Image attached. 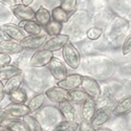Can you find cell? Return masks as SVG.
Wrapping results in <instances>:
<instances>
[{"instance_id":"1","label":"cell","mask_w":131,"mask_h":131,"mask_svg":"<svg viewBox=\"0 0 131 131\" xmlns=\"http://www.w3.org/2000/svg\"><path fill=\"white\" fill-rule=\"evenodd\" d=\"M62 54L65 63L72 69H77L81 63V56L79 50L70 41H68L62 48Z\"/></svg>"},{"instance_id":"2","label":"cell","mask_w":131,"mask_h":131,"mask_svg":"<svg viewBox=\"0 0 131 131\" xmlns=\"http://www.w3.org/2000/svg\"><path fill=\"white\" fill-rule=\"evenodd\" d=\"M46 41H47V35L40 34V35L26 36L20 42V44L25 50H36L43 47Z\"/></svg>"},{"instance_id":"3","label":"cell","mask_w":131,"mask_h":131,"mask_svg":"<svg viewBox=\"0 0 131 131\" xmlns=\"http://www.w3.org/2000/svg\"><path fill=\"white\" fill-rule=\"evenodd\" d=\"M81 86L83 90L87 93L89 97L95 100V99H99L101 96V87L100 84L97 83L94 79H92L91 77H87V75H83L82 78V83Z\"/></svg>"},{"instance_id":"4","label":"cell","mask_w":131,"mask_h":131,"mask_svg":"<svg viewBox=\"0 0 131 131\" xmlns=\"http://www.w3.org/2000/svg\"><path fill=\"white\" fill-rule=\"evenodd\" d=\"M52 58H53V54L51 51L46 50V49H41V50L36 51L31 56L29 60V65L35 68L44 67V66H47V64L50 62Z\"/></svg>"},{"instance_id":"5","label":"cell","mask_w":131,"mask_h":131,"mask_svg":"<svg viewBox=\"0 0 131 131\" xmlns=\"http://www.w3.org/2000/svg\"><path fill=\"white\" fill-rule=\"evenodd\" d=\"M0 30L1 32H3V35L6 36L8 39L14 40L16 42H21L26 36L25 32L21 29L18 25L12 24V23H5L0 26Z\"/></svg>"},{"instance_id":"6","label":"cell","mask_w":131,"mask_h":131,"mask_svg":"<svg viewBox=\"0 0 131 131\" xmlns=\"http://www.w3.org/2000/svg\"><path fill=\"white\" fill-rule=\"evenodd\" d=\"M3 110L6 112L8 117H12V118L24 117L25 115H28L30 113L28 106L25 104H20V103H10L3 108Z\"/></svg>"},{"instance_id":"7","label":"cell","mask_w":131,"mask_h":131,"mask_svg":"<svg viewBox=\"0 0 131 131\" xmlns=\"http://www.w3.org/2000/svg\"><path fill=\"white\" fill-rule=\"evenodd\" d=\"M47 68H48L50 74L57 81L63 80L67 75V69L65 67V65L56 57H53L50 60V62L47 64Z\"/></svg>"},{"instance_id":"8","label":"cell","mask_w":131,"mask_h":131,"mask_svg":"<svg viewBox=\"0 0 131 131\" xmlns=\"http://www.w3.org/2000/svg\"><path fill=\"white\" fill-rule=\"evenodd\" d=\"M69 41V37L67 35H57V36H52L47 41L45 42V44L43 45V49L49 50L51 52L53 51H58L64 47V45Z\"/></svg>"},{"instance_id":"9","label":"cell","mask_w":131,"mask_h":131,"mask_svg":"<svg viewBox=\"0 0 131 131\" xmlns=\"http://www.w3.org/2000/svg\"><path fill=\"white\" fill-rule=\"evenodd\" d=\"M10 9H12L14 16L17 19H19L20 21H26V20H34L35 19L36 12L34 10V8H31L30 6L24 5L22 3H17Z\"/></svg>"},{"instance_id":"10","label":"cell","mask_w":131,"mask_h":131,"mask_svg":"<svg viewBox=\"0 0 131 131\" xmlns=\"http://www.w3.org/2000/svg\"><path fill=\"white\" fill-rule=\"evenodd\" d=\"M82 78H83V75L78 74V73L67 74L63 80L58 81V85L57 86H59V87H61V88L69 91V90L75 89V88H78V87L81 86Z\"/></svg>"},{"instance_id":"11","label":"cell","mask_w":131,"mask_h":131,"mask_svg":"<svg viewBox=\"0 0 131 131\" xmlns=\"http://www.w3.org/2000/svg\"><path fill=\"white\" fill-rule=\"evenodd\" d=\"M45 95L48 100L53 103H61L63 101H68V91L59 86H53L48 88L45 92Z\"/></svg>"},{"instance_id":"12","label":"cell","mask_w":131,"mask_h":131,"mask_svg":"<svg viewBox=\"0 0 131 131\" xmlns=\"http://www.w3.org/2000/svg\"><path fill=\"white\" fill-rule=\"evenodd\" d=\"M111 110L108 107H103L100 110L95 111L92 119H91V125L94 127V129H99L101 128L104 124H106L111 117Z\"/></svg>"},{"instance_id":"13","label":"cell","mask_w":131,"mask_h":131,"mask_svg":"<svg viewBox=\"0 0 131 131\" xmlns=\"http://www.w3.org/2000/svg\"><path fill=\"white\" fill-rule=\"evenodd\" d=\"M23 50H24L23 47L21 46V44L19 42H16V41L10 40V39L0 41V51L1 52H5L10 56V54L21 53Z\"/></svg>"},{"instance_id":"14","label":"cell","mask_w":131,"mask_h":131,"mask_svg":"<svg viewBox=\"0 0 131 131\" xmlns=\"http://www.w3.org/2000/svg\"><path fill=\"white\" fill-rule=\"evenodd\" d=\"M96 111V103L93 99L88 97L85 102L82 103V108H81V116L83 121L91 122V119Z\"/></svg>"},{"instance_id":"15","label":"cell","mask_w":131,"mask_h":131,"mask_svg":"<svg viewBox=\"0 0 131 131\" xmlns=\"http://www.w3.org/2000/svg\"><path fill=\"white\" fill-rule=\"evenodd\" d=\"M130 111H131V95H128L117 102V104L111 110V113L114 116H122V115H126Z\"/></svg>"},{"instance_id":"16","label":"cell","mask_w":131,"mask_h":131,"mask_svg":"<svg viewBox=\"0 0 131 131\" xmlns=\"http://www.w3.org/2000/svg\"><path fill=\"white\" fill-rule=\"evenodd\" d=\"M23 81H24V74H23V72L18 73L16 75H14V77L9 78L8 80H6V82L4 83L5 94H9L10 92H13L16 89L20 88L21 84L23 83Z\"/></svg>"},{"instance_id":"17","label":"cell","mask_w":131,"mask_h":131,"mask_svg":"<svg viewBox=\"0 0 131 131\" xmlns=\"http://www.w3.org/2000/svg\"><path fill=\"white\" fill-rule=\"evenodd\" d=\"M18 26L22 29L23 31H25L26 34H28L29 36L42 34V27L36 22L35 20L20 21V23H19Z\"/></svg>"},{"instance_id":"18","label":"cell","mask_w":131,"mask_h":131,"mask_svg":"<svg viewBox=\"0 0 131 131\" xmlns=\"http://www.w3.org/2000/svg\"><path fill=\"white\" fill-rule=\"evenodd\" d=\"M59 111L66 121H75V110L69 101L59 103Z\"/></svg>"},{"instance_id":"19","label":"cell","mask_w":131,"mask_h":131,"mask_svg":"<svg viewBox=\"0 0 131 131\" xmlns=\"http://www.w3.org/2000/svg\"><path fill=\"white\" fill-rule=\"evenodd\" d=\"M1 124L3 126H5L9 131H28L25 123L23 121H20L19 118L8 117L5 121H3Z\"/></svg>"},{"instance_id":"20","label":"cell","mask_w":131,"mask_h":131,"mask_svg":"<svg viewBox=\"0 0 131 131\" xmlns=\"http://www.w3.org/2000/svg\"><path fill=\"white\" fill-rule=\"evenodd\" d=\"M51 20V14L50 12L45 8V7H39L38 10L35 14V21L41 26V27H45V25Z\"/></svg>"},{"instance_id":"21","label":"cell","mask_w":131,"mask_h":131,"mask_svg":"<svg viewBox=\"0 0 131 131\" xmlns=\"http://www.w3.org/2000/svg\"><path fill=\"white\" fill-rule=\"evenodd\" d=\"M45 100H46V95L45 93H38L36 95H34L31 97V99L29 100L28 102V108L30 110V113L31 112H36L38 111L40 108H42V106L44 105L45 103Z\"/></svg>"},{"instance_id":"22","label":"cell","mask_w":131,"mask_h":131,"mask_svg":"<svg viewBox=\"0 0 131 131\" xmlns=\"http://www.w3.org/2000/svg\"><path fill=\"white\" fill-rule=\"evenodd\" d=\"M22 70H21L19 67L15 66V65H5V66L0 67V80L3 81V80H8L9 78L14 77V75L21 73Z\"/></svg>"},{"instance_id":"23","label":"cell","mask_w":131,"mask_h":131,"mask_svg":"<svg viewBox=\"0 0 131 131\" xmlns=\"http://www.w3.org/2000/svg\"><path fill=\"white\" fill-rule=\"evenodd\" d=\"M88 97L89 96L87 95V93L83 89L75 88V89H72V90L68 91V101L72 102V103H75V104L83 103L88 99Z\"/></svg>"},{"instance_id":"24","label":"cell","mask_w":131,"mask_h":131,"mask_svg":"<svg viewBox=\"0 0 131 131\" xmlns=\"http://www.w3.org/2000/svg\"><path fill=\"white\" fill-rule=\"evenodd\" d=\"M51 19L57 21V22H60V23H66L67 21L69 20L71 14H68L67 12H65L64 9H62L60 6H57L54 7L52 10H51Z\"/></svg>"},{"instance_id":"25","label":"cell","mask_w":131,"mask_h":131,"mask_svg":"<svg viewBox=\"0 0 131 131\" xmlns=\"http://www.w3.org/2000/svg\"><path fill=\"white\" fill-rule=\"evenodd\" d=\"M112 30L115 34H123V31L127 30L128 27H129V22L127 20L123 19V18H119V17H116L114 18V20L112 21Z\"/></svg>"},{"instance_id":"26","label":"cell","mask_w":131,"mask_h":131,"mask_svg":"<svg viewBox=\"0 0 131 131\" xmlns=\"http://www.w3.org/2000/svg\"><path fill=\"white\" fill-rule=\"evenodd\" d=\"M23 122L25 123L28 131H43V128H42V125L40 124V122L36 117L30 116L29 114L25 115L23 117Z\"/></svg>"},{"instance_id":"27","label":"cell","mask_w":131,"mask_h":131,"mask_svg":"<svg viewBox=\"0 0 131 131\" xmlns=\"http://www.w3.org/2000/svg\"><path fill=\"white\" fill-rule=\"evenodd\" d=\"M44 28H45V31L47 32V35L52 37V36H57V35L61 34L62 28H63V24L51 19L49 22L45 25Z\"/></svg>"},{"instance_id":"28","label":"cell","mask_w":131,"mask_h":131,"mask_svg":"<svg viewBox=\"0 0 131 131\" xmlns=\"http://www.w3.org/2000/svg\"><path fill=\"white\" fill-rule=\"evenodd\" d=\"M10 101H12V103H20V104H24L25 101L27 100V94L25 92V90L23 88H18L16 89L15 91L10 92L8 94Z\"/></svg>"},{"instance_id":"29","label":"cell","mask_w":131,"mask_h":131,"mask_svg":"<svg viewBox=\"0 0 131 131\" xmlns=\"http://www.w3.org/2000/svg\"><path fill=\"white\" fill-rule=\"evenodd\" d=\"M79 128V123L77 121H62L56 127L53 128V131H75Z\"/></svg>"},{"instance_id":"30","label":"cell","mask_w":131,"mask_h":131,"mask_svg":"<svg viewBox=\"0 0 131 131\" xmlns=\"http://www.w3.org/2000/svg\"><path fill=\"white\" fill-rule=\"evenodd\" d=\"M78 0H61L60 1V7L64 9L68 14H73V12L77 8Z\"/></svg>"},{"instance_id":"31","label":"cell","mask_w":131,"mask_h":131,"mask_svg":"<svg viewBox=\"0 0 131 131\" xmlns=\"http://www.w3.org/2000/svg\"><path fill=\"white\" fill-rule=\"evenodd\" d=\"M102 34H103V30L100 27H97V26L90 27L86 32L87 37H88V39H90V40H97L102 36Z\"/></svg>"},{"instance_id":"32","label":"cell","mask_w":131,"mask_h":131,"mask_svg":"<svg viewBox=\"0 0 131 131\" xmlns=\"http://www.w3.org/2000/svg\"><path fill=\"white\" fill-rule=\"evenodd\" d=\"M80 131H96L94 129V127L91 125L90 122H87V121H82L79 124V128Z\"/></svg>"},{"instance_id":"33","label":"cell","mask_w":131,"mask_h":131,"mask_svg":"<svg viewBox=\"0 0 131 131\" xmlns=\"http://www.w3.org/2000/svg\"><path fill=\"white\" fill-rule=\"evenodd\" d=\"M122 52L123 54H128L131 52V36H129L123 43V46H122Z\"/></svg>"},{"instance_id":"34","label":"cell","mask_w":131,"mask_h":131,"mask_svg":"<svg viewBox=\"0 0 131 131\" xmlns=\"http://www.w3.org/2000/svg\"><path fill=\"white\" fill-rule=\"evenodd\" d=\"M10 61H12V58H10L9 54L0 51V67L8 65L10 63Z\"/></svg>"},{"instance_id":"35","label":"cell","mask_w":131,"mask_h":131,"mask_svg":"<svg viewBox=\"0 0 131 131\" xmlns=\"http://www.w3.org/2000/svg\"><path fill=\"white\" fill-rule=\"evenodd\" d=\"M0 3L3 4L6 7H9V8H12L15 4H17V2L15 0H0Z\"/></svg>"},{"instance_id":"36","label":"cell","mask_w":131,"mask_h":131,"mask_svg":"<svg viewBox=\"0 0 131 131\" xmlns=\"http://www.w3.org/2000/svg\"><path fill=\"white\" fill-rule=\"evenodd\" d=\"M5 96V91H4V84L2 83V81L0 80V102H2V100Z\"/></svg>"},{"instance_id":"37","label":"cell","mask_w":131,"mask_h":131,"mask_svg":"<svg viewBox=\"0 0 131 131\" xmlns=\"http://www.w3.org/2000/svg\"><path fill=\"white\" fill-rule=\"evenodd\" d=\"M6 118H8V115L6 114V112L4 110H0V124H1L3 121H5Z\"/></svg>"},{"instance_id":"38","label":"cell","mask_w":131,"mask_h":131,"mask_svg":"<svg viewBox=\"0 0 131 131\" xmlns=\"http://www.w3.org/2000/svg\"><path fill=\"white\" fill-rule=\"evenodd\" d=\"M32 2H34V0H22V1H21V3L24 5H27V6H29Z\"/></svg>"},{"instance_id":"39","label":"cell","mask_w":131,"mask_h":131,"mask_svg":"<svg viewBox=\"0 0 131 131\" xmlns=\"http://www.w3.org/2000/svg\"><path fill=\"white\" fill-rule=\"evenodd\" d=\"M0 131H9L5 126H3L2 124H0Z\"/></svg>"},{"instance_id":"40","label":"cell","mask_w":131,"mask_h":131,"mask_svg":"<svg viewBox=\"0 0 131 131\" xmlns=\"http://www.w3.org/2000/svg\"><path fill=\"white\" fill-rule=\"evenodd\" d=\"M96 131H111V130H109V129H107V128H99V129H96Z\"/></svg>"},{"instance_id":"41","label":"cell","mask_w":131,"mask_h":131,"mask_svg":"<svg viewBox=\"0 0 131 131\" xmlns=\"http://www.w3.org/2000/svg\"><path fill=\"white\" fill-rule=\"evenodd\" d=\"M15 1H16L17 3H21V1H22V0H15Z\"/></svg>"}]
</instances>
